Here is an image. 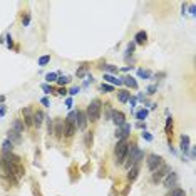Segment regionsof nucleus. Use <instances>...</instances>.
I'll list each match as a JSON object with an SVG mask.
<instances>
[{
	"label": "nucleus",
	"mask_w": 196,
	"mask_h": 196,
	"mask_svg": "<svg viewBox=\"0 0 196 196\" xmlns=\"http://www.w3.org/2000/svg\"><path fill=\"white\" fill-rule=\"evenodd\" d=\"M101 101L99 99H94V101L89 104V107H87V121H91V122H96V121L99 119V116H101Z\"/></svg>",
	"instance_id": "obj_1"
},
{
	"label": "nucleus",
	"mask_w": 196,
	"mask_h": 196,
	"mask_svg": "<svg viewBox=\"0 0 196 196\" xmlns=\"http://www.w3.org/2000/svg\"><path fill=\"white\" fill-rule=\"evenodd\" d=\"M127 148H129V144H127L126 141H119V142H117L116 149H114V158H116L117 164L124 163V159H126V156H127Z\"/></svg>",
	"instance_id": "obj_2"
},
{
	"label": "nucleus",
	"mask_w": 196,
	"mask_h": 196,
	"mask_svg": "<svg viewBox=\"0 0 196 196\" xmlns=\"http://www.w3.org/2000/svg\"><path fill=\"white\" fill-rule=\"evenodd\" d=\"M163 166V158L158 156V154H151V156L148 158V168L151 171H156L158 168Z\"/></svg>",
	"instance_id": "obj_3"
},
{
	"label": "nucleus",
	"mask_w": 196,
	"mask_h": 196,
	"mask_svg": "<svg viewBox=\"0 0 196 196\" xmlns=\"http://www.w3.org/2000/svg\"><path fill=\"white\" fill-rule=\"evenodd\" d=\"M168 173H169V169H168L166 166H163L161 169H156V173L152 174V181H154V183L161 181V179H163V176H166Z\"/></svg>",
	"instance_id": "obj_4"
},
{
	"label": "nucleus",
	"mask_w": 196,
	"mask_h": 196,
	"mask_svg": "<svg viewBox=\"0 0 196 196\" xmlns=\"http://www.w3.org/2000/svg\"><path fill=\"white\" fill-rule=\"evenodd\" d=\"M74 132H76V126L70 124L69 121H64V134H65V138H72Z\"/></svg>",
	"instance_id": "obj_5"
},
{
	"label": "nucleus",
	"mask_w": 196,
	"mask_h": 196,
	"mask_svg": "<svg viewBox=\"0 0 196 196\" xmlns=\"http://www.w3.org/2000/svg\"><path fill=\"white\" fill-rule=\"evenodd\" d=\"M111 117H113V121H114V124L116 126H122L126 121H124V114L121 113V111H114L113 114H111Z\"/></svg>",
	"instance_id": "obj_6"
},
{
	"label": "nucleus",
	"mask_w": 196,
	"mask_h": 196,
	"mask_svg": "<svg viewBox=\"0 0 196 196\" xmlns=\"http://www.w3.org/2000/svg\"><path fill=\"white\" fill-rule=\"evenodd\" d=\"M176 179H178V176H176V173H168V174H166V179H164V186H168V188H171V186H174V183H176Z\"/></svg>",
	"instance_id": "obj_7"
},
{
	"label": "nucleus",
	"mask_w": 196,
	"mask_h": 196,
	"mask_svg": "<svg viewBox=\"0 0 196 196\" xmlns=\"http://www.w3.org/2000/svg\"><path fill=\"white\" fill-rule=\"evenodd\" d=\"M12 131L22 134V132H24V122H22L20 119H14V122H12Z\"/></svg>",
	"instance_id": "obj_8"
},
{
	"label": "nucleus",
	"mask_w": 196,
	"mask_h": 196,
	"mask_svg": "<svg viewBox=\"0 0 196 196\" xmlns=\"http://www.w3.org/2000/svg\"><path fill=\"white\" fill-rule=\"evenodd\" d=\"M76 126H79V129H86L87 126V116L84 113H79V117H77V124Z\"/></svg>",
	"instance_id": "obj_9"
},
{
	"label": "nucleus",
	"mask_w": 196,
	"mask_h": 196,
	"mask_svg": "<svg viewBox=\"0 0 196 196\" xmlns=\"http://www.w3.org/2000/svg\"><path fill=\"white\" fill-rule=\"evenodd\" d=\"M24 121H25L27 126H32V124H34V116H32V113H30L29 107L24 109Z\"/></svg>",
	"instance_id": "obj_10"
},
{
	"label": "nucleus",
	"mask_w": 196,
	"mask_h": 196,
	"mask_svg": "<svg viewBox=\"0 0 196 196\" xmlns=\"http://www.w3.org/2000/svg\"><path fill=\"white\" fill-rule=\"evenodd\" d=\"M77 117H79V111H70L69 116L65 117V121H69L70 124H74V126H76V124H77Z\"/></svg>",
	"instance_id": "obj_11"
},
{
	"label": "nucleus",
	"mask_w": 196,
	"mask_h": 196,
	"mask_svg": "<svg viewBox=\"0 0 196 196\" xmlns=\"http://www.w3.org/2000/svg\"><path fill=\"white\" fill-rule=\"evenodd\" d=\"M42 121H44V113L42 111H37L35 114H34V124H35L37 127L42 126Z\"/></svg>",
	"instance_id": "obj_12"
},
{
	"label": "nucleus",
	"mask_w": 196,
	"mask_h": 196,
	"mask_svg": "<svg viewBox=\"0 0 196 196\" xmlns=\"http://www.w3.org/2000/svg\"><path fill=\"white\" fill-rule=\"evenodd\" d=\"M146 39H148L146 32H144V30H141V32L136 34V37H134V44H144V42H146Z\"/></svg>",
	"instance_id": "obj_13"
},
{
	"label": "nucleus",
	"mask_w": 196,
	"mask_h": 196,
	"mask_svg": "<svg viewBox=\"0 0 196 196\" xmlns=\"http://www.w3.org/2000/svg\"><path fill=\"white\" fill-rule=\"evenodd\" d=\"M20 139H22V136L18 134V132H15V131H8V141L10 142H20Z\"/></svg>",
	"instance_id": "obj_14"
},
{
	"label": "nucleus",
	"mask_w": 196,
	"mask_h": 196,
	"mask_svg": "<svg viewBox=\"0 0 196 196\" xmlns=\"http://www.w3.org/2000/svg\"><path fill=\"white\" fill-rule=\"evenodd\" d=\"M12 149H14V144H12L10 141H4V144H2V152L4 154H8V152H12Z\"/></svg>",
	"instance_id": "obj_15"
},
{
	"label": "nucleus",
	"mask_w": 196,
	"mask_h": 196,
	"mask_svg": "<svg viewBox=\"0 0 196 196\" xmlns=\"http://www.w3.org/2000/svg\"><path fill=\"white\" fill-rule=\"evenodd\" d=\"M188 148H189V138L188 136H183L181 138V149H183V152H188Z\"/></svg>",
	"instance_id": "obj_16"
},
{
	"label": "nucleus",
	"mask_w": 196,
	"mask_h": 196,
	"mask_svg": "<svg viewBox=\"0 0 196 196\" xmlns=\"http://www.w3.org/2000/svg\"><path fill=\"white\" fill-rule=\"evenodd\" d=\"M168 196H186V191H185V189H181V188H173Z\"/></svg>",
	"instance_id": "obj_17"
},
{
	"label": "nucleus",
	"mask_w": 196,
	"mask_h": 196,
	"mask_svg": "<svg viewBox=\"0 0 196 196\" xmlns=\"http://www.w3.org/2000/svg\"><path fill=\"white\" fill-rule=\"evenodd\" d=\"M136 176H138V166H132L129 168V174H127V178H129V181H134Z\"/></svg>",
	"instance_id": "obj_18"
},
{
	"label": "nucleus",
	"mask_w": 196,
	"mask_h": 196,
	"mask_svg": "<svg viewBox=\"0 0 196 196\" xmlns=\"http://www.w3.org/2000/svg\"><path fill=\"white\" fill-rule=\"evenodd\" d=\"M104 80H107V82H113V84H122V80L121 79H116V77H113V76H109V74H104Z\"/></svg>",
	"instance_id": "obj_19"
},
{
	"label": "nucleus",
	"mask_w": 196,
	"mask_h": 196,
	"mask_svg": "<svg viewBox=\"0 0 196 196\" xmlns=\"http://www.w3.org/2000/svg\"><path fill=\"white\" fill-rule=\"evenodd\" d=\"M122 82H124V84H127L129 87H132V89H136V87H138V82H136V80L132 79V77H124Z\"/></svg>",
	"instance_id": "obj_20"
},
{
	"label": "nucleus",
	"mask_w": 196,
	"mask_h": 196,
	"mask_svg": "<svg viewBox=\"0 0 196 196\" xmlns=\"http://www.w3.org/2000/svg\"><path fill=\"white\" fill-rule=\"evenodd\" d=\"M129 96H131V92L121 91V92H119V101H121V102H127V101H129Z\"/></svg>",
	"instance_id": "obj_21"
},
{
	"label": "nucleus",
	"mask_w": 196,
	"mask_h": 196,
	"mask_svg": "<svg viewBox=\"0 0 196 196\" xmlns=\"http://www.w3.org/2000/svg\"><path fill=\"white\" fill-rule=\"evenodd\" d=\"M49 62H51V55H42V57L39 59V65H40V67H44V65H47Z\"/></svg>",
	"instance_id": "obj_22"
},
{
	"label": "nucleus",
	"mask_w": 196,
	"mask_h": 196,
	"mask_svg": "<svg viewBox=\"0 0 196 196\" xmlns=\"http://www.w3.org/2000/svg\"><path fill=\"white\" fill-rule=\"evenodd\" d=\"M146 116H148V109H141V111L138 113V119H139V121L146 119Z\"/></svg>",
	"instance_id": "obj_23"
},
{
	"label": "nucleus",
	"mask_w": 196,
	"mask_h": 196,
	"mask_svg": "<svg viewBox=\"0 0 196 196\" xmlns=\"http://www.w3.org/2000/svg\"><path fill=\"white\" fill-rule=\"evenodd\" d=\"M45 80H47V82H54V80H57V74H54V72L47 74V76H45Z\"/></svg>",
	"instance_id": "obj_24"
},
{
	"label": "nucleus",
	"mask_w": 196,
	"mask_h": 196,
	"mask_svg": "<svg viewBox=\"0 0 196 196\" xmlns=\"http://www.w3.org/2000/svg\"><path fill=\"white\" fill-rule=\"evenodd\" d=\"M69 77H67V76H60V77H59V79H57V82L59 84H60V86H62V84H67V82H69Z\"/></svg>",
	"instance_id": "obj_25"
},
{
	"label": "nucleus",
	"mask_w": 196,
	"mask_h": 196,
	"mask_svg": "<svg viewBox=\"0 0 196 196\" xmlns=\"http://www.w3.org/2000/svg\"><path fill=\"white\" fill-rule=\"evenodd\" d=\"M101 89H102V91H106V92H111V91H113V86H107V84H102V86H101Z\"/></svg>",
	"instance_id": "obj_26"
},
{
	"label": "nucleus",
	"mask_w": 196,
	"mask_h": 196,
	"mask_svg": "<svg viewBox=\"0 0 196 196\" xmlns=\"http://www.w3.org/2000/svg\"><path fill=\"white\" fill-rule=\"evenodd\" d=\"M91 142H92V134L87 132V134H86V146H91Z\"/></svg>",
	"instance_id": "obj_27"
},
{
	"label": "nucleus",
	"mask_w": 196,
	"mask_h": 196,
	"mask_svg": "<svg viewBox=\"0 0 196 196\" xmlns=\"http://www.w3.org/2000/svg\"><path fill=\"white\" fill-rule=\"evenodd\" d=\"M79 91H80V87H72V89L69 91V94L70 96H76V94H79Z\"/></svg>",
	"instance_id": "obj_28"
},
{
	"label": "nucleus",
	"mask_w": 196,
	"mask_h": 196,
	"mask_svg": "<svg viewBox=\"0 0 196 196\" xmlns=\"http://www.w3.org/2000/svg\"><path fill=\"white\" fill-rule=\"evenodd\" d=\"M106 69H107L109 72H117V67H116V65H111V64L106 65Z\"/></svg>",
	"instance_id": "obj_29"
},
{
	"label": "nucleus",
	"mask_w": 196,
	"mask_h": 196,
	"mask_svg": "<svg viewBox=\"0 0 196 196\" xmlns=\"http://www.w3.org/2000/svg\"><path fill=\"white\" fill-rule=\"evenodd\" d=\"M42 89L45 91V94H51V92H52V87H51V86H47V84H44Z\"/></svg>",
	"instance_id": "obj_30"
},
{
	"label": "nucleus",
	"mask_w": 196,
	"mask_h": 196,
	"mask_svg": "<svg viewBox=\"0 0 196 196\" xmlns=\"http://www.w3.org/2000/svg\"><path fill=\"white\" fill-rule=\"evenodd\" d=\"M142 138H144L146 141H152V136L149 134V132H142Z\"/></svg>",
	"instance_id": "obj_31"
},
{
	"label": "nucleus",
	"mask_w": 196,
	"mask_h": 196,
	"mask_svg": "<svg viewBox=\"0 0 196 196\" xmlns=\"http://www.w3.org/2000/svg\"><path fill=\"white\" fill-rule=\"evenodd\" d=\"M139 76H141V77H148V76H149V72H146V70L139 69Z\"/></svg>",
	"instance_id": "obj_32"
},
{
	"label": "nucleus",
	"mask_w": 196,
	"mask_h": 196,
	"mask_svg": "<svg viewBox=\"0 0 196 196\" xmlns=\"http://www.w3.org/2000/svg\"><path fill=\"white\" fill-rule=\"evenodd\" d=\"M173 126V121L171 119H168V122H166V131H169V127Z\"/></svg>",
	"instance_id": "obj_33"
},
{
	"label": "nucleus",
	"mask_w": 196,
	"mask_h": 196,
	"mask_svg": "<svg viewBox=\"0 0 196 196\" xmlns=\"http://www.w3.org/2000/svg\"><path fill=\"white\" fill-rule=\"evenodd\" d=\"M148 91H149V94H154V91H156V86H151Z\"/></svg>",
	"instance_id": "obj_34"
},
{
	"label": "nucleus",
	"mask_w": 196,
	"mask_h": 196,
	"mask_svg": "<svg viewBox=\"0 0 196 196\" xmlns=\"http://www.w3.org/2000/svg\"><path fill=\"white\" fill-rule=\"evenodd\" d=\"M4 114H5V106H2V107H0V117L4 116Z\"/></svg>",
	"instance_id": "obj_35"
},
{
	"label": "nucleus",
	"mask_w": 196,
	"mask_h": 196,
	"mask_svg": "<svg viewBox=\"0 0 196 196\" xmlns=\"http://www.w3.org/2000/svg\"><path fill=\"white\" fill-rule=\"evenodd\" d=\"M29 15H25V18H24V20H22V22H24V25H27V24H29Z\"/></svg>",
	"instance_id": "obj_36"
},
{
	"label": "nucleus",
	"mask_w": 196,
	"mask_h": 196,
	"mask_svg": "<svg viewBox=\"0 0 196 196\" xmlns=\"http://www.w3.org/2000/svg\"><path fill=\"white\" fill-rule=\"evenodd\" d=\"M42 104H44V106H49V99L44 97V99H42Z\"/></svg>",
	"instance_id": "obj_37"
},
{
	"label": "nucleus",
	"mask_w": 196,
	"mask_h": 196,
	"mask_svg": "<svg viewBox=\"0 0 196 196\" xmlns=\"http://www.w3.org/2000/svg\"><path fill=\"white\" fill-rule=\"evenodd\" d=\"M59 94H60V96H65V94H67V91H65V89H60V91H59Z\"/></svg>",
	"instance_id": "obj_38"
},
{
	"label": "nucleus",
	"mask_w": 196,
	"mask_h": 196,
	"mask_svg": "<svg viewBox=\"0 0 196 196\" xmlns=\"http://www.w3.org/2000/svg\"><path fill=\"white\" fill-rule=\"evenodd\" d=\"M129 102H131V106H134V104H136V99H134V97H132V99L129 97Z\"/></svg>",
	"instance_id": "obj_39"
}]
</instances>
